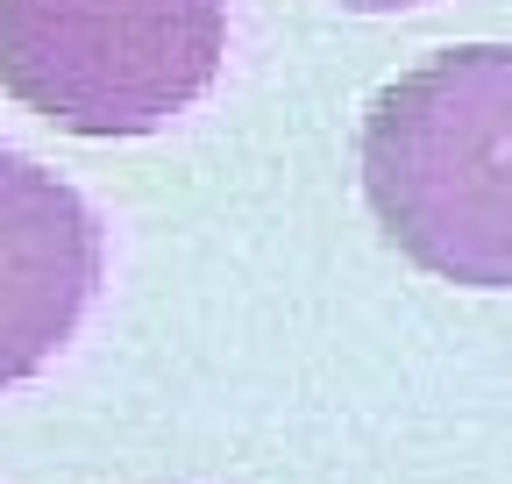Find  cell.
I'll return each instance as SVG.
<instances>
[{
    "instance_id": "obj_3",
    "label": "cell",
    "mask_w": 512,
    "mask_h": 484,
    "mask_svg": "<svg viewBox=\"0 0 512 484\" xmlns=\"http://www.w3.org/2000/svg\"><path fill=\"white\" fill-rule=\"evenodd\" d=\"M100 292V221L57 171L0 143V392L79 335Z\"/></svg>"
},
{
    "instance_id": "obj_2",
    "label": "cell",
    "mask_w": 512,
    "mask_h": 484,
    "mask_svg": "<svg viewBox=\"0 0 512 484\" xmlns=\"http://www.w3.org/2000/svg\"><path fill=\"white\" fill-rule=\"evenodd\" d=\"M228 0H0V93L64 136H150L221 72Z\"/></svg>"
},
{
    "instance_id": "obj_4",
    "label": "cell",
    "mask_w": 512,
    "mask_h": 484,
    "mask_svg": "<svg viewBox=\"0 0 512 484\" xmlns=\"http://www.w3.org/2000/svg\"><path fill=\"white\" fill-rule=\"evenodd\" d=\"M342 8H356V15H392V8H427V0H342Z\"/></svg>"
},
{
    "instance_id": "obj_1",
    "label": "cell",
    "mask_w": 512,
    "mask_h": 484,
    "mask_svg": "<svg viewBox=\"0 0 512 484\" xmlns=\"http://www.w3.org/2000/svg\"><path fill=\"white\" fill-rule=\"evenodd\" d=\"M363 193L399 257L448 285L512 292V50L463 43L363 114Z\"/></svg>"
}]
</instances>
